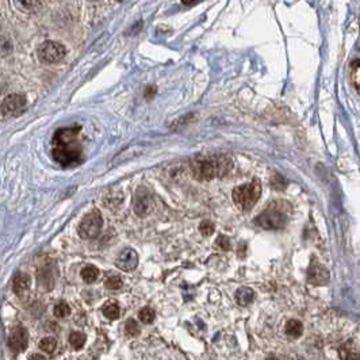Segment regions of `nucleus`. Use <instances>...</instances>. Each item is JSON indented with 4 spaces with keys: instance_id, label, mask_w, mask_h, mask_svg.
Listing matches in <instances>:
<instances>
[{
    "instance_id": "obj_1",
    "label": "nucleus",
    "mask_w": 360,
    "mask_h": 360,
    "mask_svg": "<svg viewBox=\"0 0 360 360\" xmlns=\"http://www.w3.org/2000/svg\"><path fill=\"white\" fill-rule=\"evenodd\" d=\"M80 126L64 127L53 137V158L63 167H73L81 163L83 146L79 141Z\"/></svg>"
},
{
    "instance_id": "obj_2",
    "label": "nucleus",
    "mask_w": 360,
    "mask_h": 360,
    "mask_svg": "<svg viewBox=\"0 0 360 360\" xmlns=\"http://www.w3.org/2000/svg\"><path fill=\"white\" fill-rule=\"evenodd\" d=\"M233 168V160L226 155L199 156L191 161V173L197 180H211L228 175Z\"/></svg>"
},
{
    "instance_id": "obj_3",
    "label": "nucleus",
    "mask_w": 360,
    "mask_h": 360,
    "mask_svg": "<svg viewBox=\"0 0 360 360\" xmlns=\"http://www.w3.org/2000/svg\"><path fill=\"white\" fill-rule=\"evenodd\" d=\"M290 213H291V206L287 202L276 201L269 203L268 207L256 217L255 223L267 230L283 229L287 225Z\"/></svg>"
},
{
    "instance_id": "obj_4",
    "label": "nucleus",
    "mask_w": 360,
    "mask_h": 360,
    "mask_svg": "<svg viewBox=\"0 0 360 360\" xmlns=\"http://www.w3.org/2000/svg\"><path fill=\"white\" fill-rule=\"evenodd\" d=\"M233 201L241 210H250L262 195V183L255 177L252 182L238 186L233 190Z\"/></svg>"
},
{
    "instance_id": "obj_5",
    "label": "nucleus",
    "mask_w": 360,
    "mask_h": 360,
    "mask_svg": "<svg viewBox=\"0 0 360 360\" xmlns=\"http://www.w3.org/2000/svg\"><path fill=\"white\" fill-rule=\"evenodd\" d=\"M103 228V218L98 210H92L81 219L79 225V236L84 240L96 238Z\"/></svg>"
},
{
    "instance_id": "obj_6",
    "label": "nucleus",
    "mask_w": 360,
    "mask_h": 360,
    "mask_svg": "<svg viewBox=\"0 0 360 360\" xmlns=\"http://www.w3.org/2000/svg\"><path fill=\"white\" fill-rule=\"evenodd\" d=\"M65 53V46L61 45L59 42L47 41L38 47V59L45 64H54L64 59Z\"/></svg>"
},
{
    "instance_id": "obj_7",
    "label": "nucleus",
    "mask_w": 360,
    "mask_h": 360,
    "mask_svg": "<svg viewBox=\"0 0 360 360\" xmlns=\"http://www.w3.org/2000/svg\"><path fill=\"white\" fill-rule=\"evenodd\" d=\"M29 345V333L23 327L13 328L10 337H8V347L11 348L14 354H20L26 351Z\"/></svg>"
},
{
    "instance_id": "obj_8",
    "label": "nucleus",
    "mask_w": 360,
    "mask_h": 360,
    "mask_svg": "<svg viewBox=\"0 0 360 360\" xmlns=\"http://www.w3.org/2000/svg\"><path fill=\"white\" fill-rule=\"evenodd\" d=\"M308 282L314 286H325L329 282V271L315 259H312L309 266Z\"/></svg>"
},
{
    "instance_id": "obj_9",
    "label": "nucleus",
    "mask_w": 360,
    "mask_h": 360,
    "mask_svg": "<svg viewBox=\"0 0 360 360\" xmlns=\"http://www.w3.org/2000/svg\"><path fill=\"white\" fill-rule=\"evenodd\" d=\"M138 255L134 249L125 248L119 252V255L115 259V266L122 271H131L137 267Z\"/></svg>"
},
{
    "instance_id": "obj_10",
    "label": "nucleus",
    "mask_w": 360,
    "mask_h": 360,
    "mask_svg": "<svg viewBox=\"0 0 360 360\" xmlns=\"http://www.w3.org/2000/svg\"><path fill=\"white\" fill-rule=\"evenodd\" d=\"M25 106H26L25 96H22L19 94H13V95H8L3 100V103L0 106V111L4 115H13V114L20 111Z\"/></svg>"
},
{
    "instance_id": "obj_11",
    "label": "nucleus",
    "mask_w": 360,
    "mask_h": 360,
    "mask_svg": "<svg viewBox=\"0 0 360 360\" xmlns=\"http://www.w3.org/2000/svg\"><path fill=\"white\" fill-rule=\"evenodd\" d=\"M30 286H31V279H30V276L27 275V274L19 272V274H16V275L14 276L13 290L14 293L18 295L19 298L25 297L29 293Z\"/></svg>"
},
{
    "instance_id": "obj_12",
    "label": "nucleus",
    "mask_w": 360,
    "mask_h": 360,
    "mask_svg": "<svg viewBox=\"0 0 360 360\" xmlns=\"http://www.w3.org/2000/svg\"><path fill=\"white\" fill-rule=\"evenodd\" d=\"M37 282H38V287L44 291H49L52 290L54 286V275L49 268H42L38 272L37 276Z\"/></svg>"
},
{
    "instance_id": "obj_13",
    "label": "nucleus",
    "mask_w": 360,
    "mask_h": 360,
    "mask_svg": "<svg viewBox=\"0 0 360 360\" xmlns=\"http://www.w3.org/2000/svg\"><path fill=\"white\" fill-rule=\"evenodd\" d=\"M236 302L240 306H248L255 301V291L249 287H240L236 291Z\"/></svg>"
},
{
    "instance_id": "obj_14",
    "label": "nucleus",
    "mask_w": 360,
    "mask_h": 360,
    "mask_svg": "<svg viewBox=\"0 0 360 360\" xmlns=\"http://www.w3.org/2000/svg\"><path fill=\"white\" fill-rule=\"evenodd\" d=\"M286 334L288 337H293V339H298L301 337L303 333V325H302L301 321L298 320H288L286 322V327H284Z\"/></svg>"
},
{
    "instance_id": "obj_15",
    "label": "nucleus",
    "mask_w": 360,
    "mask_h": 360,
    "mask_svg": "<svg viewBox=\"0 0 360 360\" xmlns=\"http://www.w3.org/2000/svg\"><path fill=\"white\" fill-rule=\"evenodd\" d=\"M80 275H81V278H83V281L85 283L91 284V283H95V282L98 281L99 269L95 266H87V267L81 269Z\"/></svg>"
},
{
    "instance_id": "obj_16",
    "label": "nucleus",
    "mask_w": 360,
    "mask_h": 360,
    "mask_svg": "<svg viewBox=\"0 0 360 360\" xmlns=\"http://www.w3.org/2000/svg\"><path fill=\"white\" fill-rule=\"evenodd\" d=\"M103 314L109 320H118L119 314H121L118 303H115V302H107V303H105V306H103Z\"/></svg>"
},
{
    "instance_id": "obj_17",
    "label": "nucleus",
    "mask_w": 360,
    "mask_h": 360,
    "mask_svg": "<svg viewBox=\"0 0 360 360\" xmlns=\"http://www.w3.org/2000/svg\"><path fill=\"white\" fill-rule=\"evenodd\" d=\"M38 347L42 352H46V354H53L57 348V340L54 337H45L40 341Z\"/></svg>"
},
{
    "instance_id": "obj_18",
    "label": "nucleus",
    "mask_w": 360,
    "mask_h": 360,
    "mask_svg": "<svg viewBox=\"0 0 360 360\" xmlns=\"http://www.w3.org/2000/svg\"><path fill=\"white\" fill-rule=\"evenodd\" d=\"M85 340H87V337L81 332H72L69 336V344L72 345L73 349H81L84 347Z\"/></svg>"
},
{
    "instance_id": "obj_19",
    "label": "nucleus",
    "mask_w": 360,
    "mask_h": 360,
    "mask_svg": "<svg viewBox=\"0 0 360 360\" xmlns=\"http://www.w3.org/2000/svg\"><path fill=\"white\" fill-rule=\"evenodd\" d=\"M138 318L144 324H152L156 318V313L152 308H144L138 312Z\"/></svg>"
},
{
    "instance_id": "obj_20",
    "label": "nucleus",
    "mask_w": 360,
    "mask_h": 360,
    "mask_svg": "<svg viewBox=\"0 0 360 360\" xmlns=\"http://www.w3.org/2000/svg\"><path fill=\"white\" fill-rule=\"evenodd\" d=\"M359 71H360V61L358 59L351 63V80L355 85V90L359 91Z\"/></svg>"
},
{
    "instance_id": "obj_21",
    "label": "nucleus",
    "mask_w": 360,
    "mask_h": 360,
    "mask_svg": "<svg viewBox=\"0 0 360 360\" xmlns=\"http://www.w3.org/2000/svg\"><path fill=\"white\" fill-rule=\"evenodd\" d=\"M71 314V308L69 305L65 302H59L56 306H54V315L59 317V318H64Z\"/></svg>"
},
{
    "instance_id": "obj_22",
    "label": "nucleus",
    "mask_w": 360,
    "mask_h": 360,
    "mask_svg": "<svg viewBox=\"0 0 360 360\" xmlns=\"http://www.w3.org/2000/svg\"><path fill=\"white\" fill-rule=\"evenodd\" d=\"M124 286V281L119 275H111L106 281V287L109 290H119Z\"/></svg>"
},
{
    "instance_id": "obj_23",
    "label": "nucleus",
    "mask_w": 360,
    "mask_h": 360,
    "mask_svg": "<svg viewBox=\"0 0 360 360\" xmlns=\"http://www.w3.org/2000/svg\"><path fill=\"white\" fill-rule=\"evenodd\" d=\"M148 210V201H145V198L140 197V194L137 195L136 199V206H134V211L137 213L138 216H145Z\"/></svg>"
},
{
    "instance_id": "obj_24",
    "label": "nucleus",
    "mask_w": 360,
    "mask_h": 360,
    "mask_svg": "<svg viewBox=\"0 0 360 360\" xmlns=\"http://www.w3.org/2000/svg\"><path fill=\"white\" fill-rule=\"evenodd\" d=\"M214 230H216V226H214V223L210 222V221H203V222L199 225V232H201L202 236L204 237L211 236V235L214 233Z\"/></svg>"
},
{
    "instance_id": "obj_25",
    "label": "nucleus",
    "mask_w": 360,
    "mask_h": 360,
    "mask_svg": "<svg viewBox=\"0 0 360 360\" xmlns=\"http://www.w3.org/2000/svg\"><path fill=\"white\" fill-rule=\"evenodd\" d=\"M125 329H126V333L129 334V336H137L140 333V327H138V324L133 318H129V320L126 321Z\"/></svg>"
},
{
    "instance_id": "obj_26",
    "label": "nucleus",
    "mask_w": 360,
    "mask_h": 360,
    "mask_svg": "<svg viewBox=\"0 0 360 360\" xmlns=\"http://www.w3.org/2000/svg\"><path fill=\"white\" fill-rule=\"evenodd\" d=\"M217 245L223 250H229L230 249V240L229 237L226 236H219L217 238Z\"/></svg>"
},
{
    "instance_id": "obj_27",
    "label": "nucleus",
    "mask_w": 360,
    "mask_h": 360,
    "mask_svg": "<svg viewBox=\"0 0 360 360\" xmlns=\"http://www.w3.org/2000/svg\"><path fill=\"white\" fill-rule=\"evenodd\" d=\"M16 1V4L22 8H26V10H34V4L35 3H38V0H15Z\"/></svg>"
},
{
    "instance_id": "obj_28",
    "label": "nucleus",
    "mask_w": 360,
    "mask_h": 360,
    "mask_svg": "<svg viewBox=\"0 0 360 360\" xmlns=\"http://www.w3.org/2000/svg\"><path fill=\"white\" fill-rule=\"evenodd\" d=\"M272 186L275 187L276 190H283L284 186H286V180L282 176H279V175H275L272 177Z\"/></svg>"
},
{
    "instance_id": "obj_29",
    "label": "nucleus",
    "mask_w": 360,
    "mask_h": 360,
    "mask_svg": "<svg viewBox=\"0 0 360 360\" xmlns=\"http://www.w3.org/2000/svg\"><path fill=\"white\" fill-rule=\"evenodd\" d=\"M156 94V88H153V87H148V90L145 92V96L148 99H151L153 95Z\"/></svg>"
},
{
    "instance_id": "obj_30",
    "label": "nucleus",
    "mask_w": 360,
    "mask_h": 360,
    "mask_svg": "<svg viewBox=\"0 0 360 360\" xmlns=\"http://www.w3.org/2000/svg\"><path fill=\"white\" fill-rule=\"evenodd\" d=\"M182 1H183V4H186V6H192V4L197 3L198 0H182Z\"/></svg>"
},
{
    "instance_id": "obj_31",
    "label": "nucleus",
    "mask_w": 360,
    "mask_h": 360,
    "mask_svg": "<svg viewBox=\"0 0 360 360\" xmlns=\"http://www.w3.org/2000/svg\"><path fill=\"white\" fill-rule=\"evenodd\" d=\"M30 359H46L44 355H38V354H34L30 356Z\"/></svg>"
},
{
    "instance_id": "obj_32",
    "label": "nucleus",
    "mask_w": 360,
    "mask_h": 360,
    "mask_svg": "<svg viewBox=\"0 0 360 360\" xmlns=\"http://www.w3.org/2000/svg\"><path fill=\"white\" fill-rule=\"evenodd\" d=\"M115 1H122V0H115Z\"/></svg>"
}]
</instances>
